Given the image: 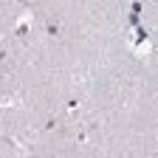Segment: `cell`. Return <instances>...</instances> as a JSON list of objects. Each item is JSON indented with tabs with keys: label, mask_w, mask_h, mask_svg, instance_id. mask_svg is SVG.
I'll return each mask as SVG.
<instances>
[{
	"label": "cell",
	"mask_w": 158,
	"mask_h": 158,
	"mask_svg": "<svg viewBox=\"0 0 158 158\" xmlns=\"http://www.w3.org/2000/svg\"><path fill=\"white\" fill-rule=\"evenodd\" d=\"M31 31H34V20H31V14H23V17L17 20V26H14V37L17 40H26Z\"/></svg>",
	"instance_id": "cell-1"
},
{
	"label": "cell",
	"mask_w": 158,
	"mask_h": 158,
	"mask_svg": "<svg viewBox=\"0 0 158 158\" xmlns=\"http://www.w3.org/2000/svg\"><path fill=\"white\" fill-rule=\"evenodd\" d=\"M43 31H45V37H59V34H62V23H59V20H54V17H48L45 20V26H43Z\"/></svg>",
	"instance_id": "cell-2"
},
{
	"label": "cell",
	"mask_w": 158,
	"mask_h": 158,
	"mask_svg": "<svg viewBox=\"0 0 158 158\" xmlns=\"http://www.w3.org/2000/svg\"><path fill=\"white\" fill-rule=\"evenodd\" d=\"M127 26H141V14H133V11H130V17H127Z\"/></svg>",
	"instance_id": "cell-3"
},
{
	"label": "cell",
	"mask_w": 158,
	"mask_h": 158,
	"mask_svg": "<svg viewBox=\"0 0 158 158\" xmlns=\"http://www.w3.org/2000/svg\"><path fill=\"white\" fill-rule=\"evenodd\" d=\"M130 11H133V14H141V11H144V3H141V0H135V3L130 6Z\"/></svg>",
	"instance_id": "cell-4"
},
{
	"label": "cell",
	"mask_w": 158,
	"mask_h": 158,
	"mask_svg": "<svg viewBox=\"0 0 158 158\" xmlns=\"http://www.w3.org/2000/svg\"><path fill=\"white\" fill-rule=\"evenodd\" d=\"M43 127H45V130H54V127H56V116H48Z\"/></svg>",
	"instance_id": "cell-5"
},
{
	"label": "cell",
	"mask_w": 158,
	"mask_h": 158,
	"mask_svg": "<svg viewBox=\"0 0 158 158\" xmlns=\"http://www.w3.org/2000/svg\"><path fill=\"white\" fill-rule=\"evenodd\" d=\"M14 3H20L23 9H28V6H31V0H14Z\"/></svg>",
	"instance_id": "cell-6"
},
{
	"label": "cell",
	"mask_w": 158,
	"mask_h": 158,
	"mask_svg": "<svg viewBox=\"0 0 158 158\" xmlns=\"http://www.w3.org/2000/svg\"><path fill=\"white\" fill-rule=\"evenodd\" d=\"M9 59V51H0V62H6Z\"/></svg>",
	"instance_id": "cell-7"
}]
</instances>
